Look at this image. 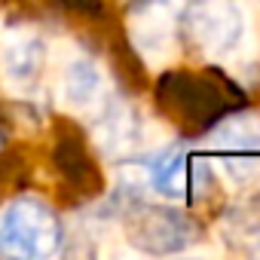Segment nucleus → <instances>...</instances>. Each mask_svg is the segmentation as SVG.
Wrapping results in <instances>:
<instances>
[{
	"mask_svg": "<svg viewBox=\"0 0 260 260\" xmlns=\"http://www.w3.org/2000/svg\"><path fill=\"white\" fill-rule=\"evenodd\" d=\"M169 116L187 122L190 128H214L226 113L242 104V95L220 71L175 74L166 80Z\"/></svg>",
	"mask_w": 260,
	"mask_h": 260,
	"instance_id": "nucleus-1",
	"label": "nucleus"
},
{
	"mask_svg": "<svg viewBox=\"0 0 260 260\" xmlns=\"http://www.w3.org/2000/svg\"><path fill=\"white\" fill-rule=\"evenodd\" d=\"M61 245V220L58 214L31 196L10 202L0 214V254L40 260L55 254Z\"/></svg>",
	"mask_w": 260,
	"mask_h": 260,
	"instance_id": "nucleus-2",
	"label": "nucleus"
},
{
	"mask_svg": "<svg viewBox=\"0 0 260 260\" xmlns=\"http://www.w3.org/2000/svg\"><path fill=\"white\" fill-rule=\"evenodd\" d=\"M184 28L202 55L223 61L245 43V10L239 0H190Z\"/></svg>",
	"mask_w": 260,
	"mask_h": 260,
	"instance_id": "nucleus-3",
	"label": "nucleus"
},
{
	"mask_svg": "<svg viewBox=\"0 0 260 260\" xmlns=\"http://www.w3.org/2000/svg\"><path fill=\"white\" fill-rule=\"evenodd\" d=\"M125 233L128 242L147 254H175L199 239V223L178 208H138Z\"/></svg>",
	"mask_w": 260,
	"mask_h": 260,
	"instance_id": "nucleus-4",
	"label": "nucleus"
},
{
	"mask_svg": "<svg viewBox=\"0 0 260 260\" xmlns=\"http://www.w3.org/2000/svg\"><path fill=\"white\" fill-rule=\"evenodd\" d=\"M187 7L190 0H132L128 31L144 58H162L172 49L178 28L184 25Z\"/></svg>",
	"mask_w": 260,
	"mask_h": 260,
	"instance_id": "nucleus-5",
	"label": "nucleus"
},
{
	"mask_svg": "<svg viewBox=\"0 0 260 260\" xmlns=\"http://www.w3.org/2000/svg\"><path fill=\"white\" fill-rule=\"evenodd\" d=\"M43 61H46V49H43V40L34 34H13L4 43L0 64H4V77L10 86H19V89L34 86L40 80Z\"/></svg>",
	"mask_w": 260,
	"mask_h": 260,
	"instance_id": "nucleus-6",
	"label": "nucleus"
},
{
	"mask_svg": "<svg viewBox=\"0 0 260 260\" xmlns=\"http://www.w3.org/2000/svg\"><path fill=\"white\" fill-rule=\"evenodd\" d=\"M202 172L205 169L193 166V159L184 150H166L150 166V184L156 193H162L169 199H187V196H193L190 187H196Z\"/></svg>",
	"mask_w": 260,
	"mask_h": 260,
	"instance_id": "nucleus-7",
	"label": "nucleus"
},
{
	"mask_svg": "<svg viewBox=\"0 0 260 260\" xmlns=\"http://www.w3.org/2000/svg\"><path fill=\"white\" fill-rule=\"evenodd\" d=\"M64 98L74 110H83V113L104 110L107 86H104V74L98 71L95 61L77 58V61L68 64V71H64Z\"/></svg>",
	"mask_w": 260,
	"mask_h": 260,
	"instance_id": "nucleus-8",
	"label": "nucleus"
}]
</instances>
